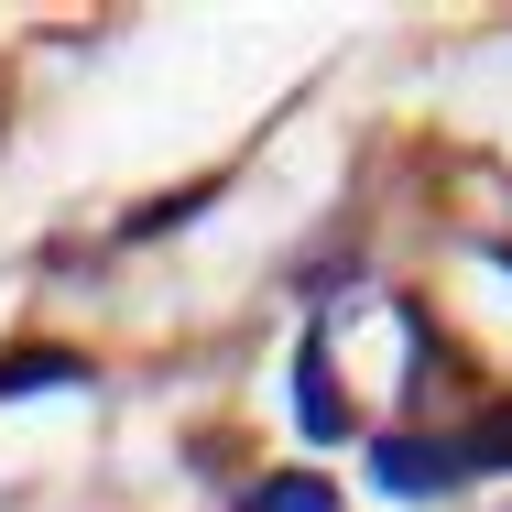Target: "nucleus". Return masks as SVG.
<instances>
[{
	"instance_id": "nucleus-1",
	"label": "nucleus",
	"mask_w": 512,
	"mask_h": 512,
	"mask_svg": "<svg viewBox=\"0 0 512 512\" xmlns=\"http://www.w3.org/2000/svg\"><path fill=\"white\" fill-rule=\"evenodd\" d=\"M371 480L404 491V502H436V491H458L469 469H458V447H436V436H382V447H371Z\"/></svg>"
},
{
	"instance_id": "nucleus-2",
	"label": "nucleus",
	"mask_w": 512,
	"mask_h": 512,
	"mask_svg": "<svg viewBox=\"0 0 512 512\" xmlns=\"http://www.w3.org/2000/svg\"><path fill=\"white\" fill-rule=\"evenodd\" d=\"M295 425H306L316 447H338V436H349L338 371H327V327H306V338H295Z\"/></svg>"
},
{
	"instance_id": "nucleus-3",
	"label": "nucleus",
	"mask_w": 512,
	"mask_h": 512,
	"mask_svg": "<svg viewBox=\"0 0 512 512\" xmlns=\"http://www.w3.org/2000/svg\"><path fill=\"white\" fill-rule=\"evenodd\" d=\"M77 382H88L77 349H0V404H22V393H77Z\"/></svg>"
},
{
	"instance_id": "nucleus-4",
	"label": "nucleus",
	"mask_w": 512,
	"mask_h": 512,
	"mask_svg": "<svg viewBox=\"0 0 512 512\" xmlns=\"http://www.w3.org/2000/svg\"><path fill=\"white\" fill-rule=\"evenodd\" d=\"M240 512H338V491H327L316 469H273V480H262Z\"/></svg>"
},
{
	"instance_id": "nucleus-5",
	"label": "nucleus",
	"mask_w": 512,
	"mask_h": 512,
	"mask_svg": "<svg viewBox=\"0 0 512 512\" xmlns=\"http://www.w3.org/2000/svg\"><path fill=\"white\" fill-rule=\"evenodd\" d=\"M458 469H512V404H491L469 436H458Z\"/></svg>"
}]
</instances>
